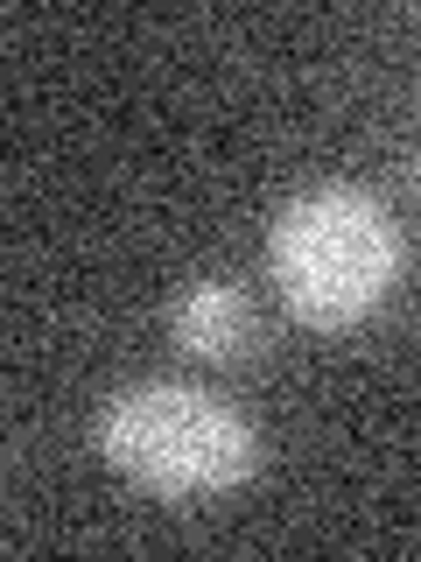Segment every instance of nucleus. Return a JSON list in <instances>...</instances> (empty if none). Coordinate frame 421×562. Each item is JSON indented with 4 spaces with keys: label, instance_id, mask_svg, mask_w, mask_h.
I'll return each mask as SVG.
<instances>
[{
    "label": "nucleus",
    "instance_id": "f03ea898",
    "mask_svg": "<svg viewBox=\"0 0 421 562\" xmlns=\"http://www.w3.org/2000/svg\"><path fill=\"white\" fill-rule=\"evenodd\" d=\"M92 443L113 479H127L162 506L218 499L260 471V429L239 408H225L218 394H197L183 380L120 386L99 408Z\"/></svg>",
    "mask_w": 421,
    "mask_h": 562
},
{
    "label": "nucleus",
    "instance_id": "f257e3e1",
    "mask_svg": "<svg viewBox=\"0 0 421 562\" xmlns=\"http://www.w3.org/2000/svg\"><path fill=\"white\" fill-rule=\"evenodd\" d=\"M281 310L309 330L365 324L400 281V225L365 183H309L268 225Z\"/></svg>",
    "mask_w": 421,
    "mask_h": 562
},
{
    "label": "nucleus",
    "instance_id": "7ed1b4c3",
    "mask_svg": "<svg viewBox=\"0 0 421 562\" xmlns=\"http://www.w3.org/2000/svg\"><path fill=\"white\" fill-rule=\"evenodd\" d=\"M169 330L197 366H239L260 345V316L239 281H190L169 310Z\"/></svg>",
    "mask_w": 421,
    "mask_h": 562
}]
</instances>
